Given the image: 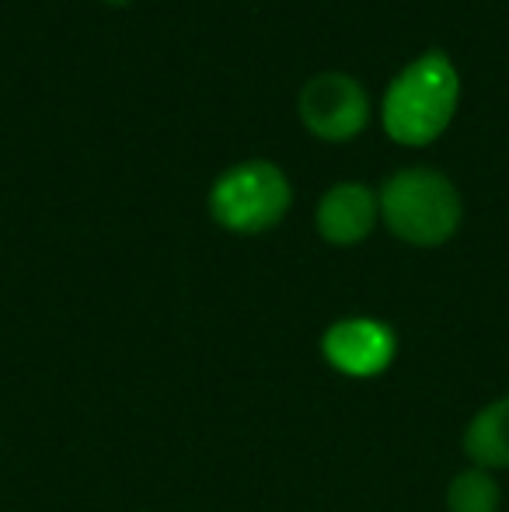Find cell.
<instances>
[{
  "label": "cell",
  "mask_w": 509,
  "mask_h": 512,
  "mask_svg": "<svg viewBox=\"0 0 509 512\" xmlns=\"http://www.w3.org/2000/svg\"><path fill=\"white\" fill-rule=\"evenodd\" d=\"M461 98V77L447 53L429 49L391 81L384 95V129L405 147L433 143L447 129Z\"/></svg>",
  "instance_id": "obj_1"
},
{
  "label": "cell",
  "mask_w": 509,
  "mask_h": 512,
  "mask_svg": "<svg viewBox=\"0 0 509 512\" xmlns=\"http://www.w3.org/2000/svg\"><path fill=\"white\" fill-rule=\"evenodd\" d=\"M381 216L394 237L419 248H436L461 223V196L454 182L433 168H405L384 182Z\"/></svg>",
  "instance_id": "obj_2"
},
{
  "label": "cell",
  "mask_w": 509,
  "mask_h": 512,
  "mask_svg": "<svg viewBox=\"0 0 509 512\" xmlns=\"http://www.w3.org/2000/svg\"><path fill=\"white\" fill-rule=\"evenodd\" d=\"M293 199L290 178L272 161H241L227 168L210 189V213L234 234H262L286 216Z\"/></svg>",
  "instance_id": "obj_3"
},
{
  "label": "cell",
  "mask_w": 509,
  "mask_h": 512,
  "mask_svg": "<svg viewBox=\"0 0 509 512\" xmlns=\"http://www.w3.org/2000/svg\"><path fill=\"white\" fill-rule=\"evenodd\" d=\"M300 119L321 140H353L370 119V98L356 77L342 70L314 74L300 88Z\"/></svg>",
  "instance_id": "obj_4"
},
{
  "label": "cell",
  "mask_w": 509,
  "mask_h": 512,
  "mask_svg": "<svg viewBox=\"0 0 509 512\" xmlns=\"http://www.w3.org/2000/svg\"><path fill=\"white\" fill-rule=\"evenodd\" d=\"M321 352H325L328 366L339 370L342 377L367 380L381 377L387 366L394 363L398 338L377 317H346V321H335L325 331Z\"/></svg>",
  "instance_id": "obj_5"
},
{
  "label": "cell",
  "mask_w": 509,
  "mask_h": 512,
  "mask_svg": "<svg viewBox=\"0 0 509 512\" xmlns=\"http://www.w3.org/2000/svg\"><path fill=\"white\" fill-rule=\"evenodd\" d=\"M381 203L363 182H339L318 203V234L328 244H360L374 230Z\"/></svg>",
  "instance_id": "obj_6"
},
{
  "label": "cell",
  "mask_w": 509,
  "mask_h": 512,
  "mask_svg": "<svg viewBox=\"0 0 509 512\" xmlns=\"http://www.w3.org/2000/svg\"><path fill=\"white\" fill-rule=\"evenodd\" d=\"M464 453L482 471L509 467V394L485 405L464 429Z\"/></svg>",
  "instance_id": "obj_7"
},
{
  "label": "cell",
  "mask_w": 509,
  "mask_h": 512,
  "mask_svg": "<svg viewBox=\"0 0 509 512\" xmlns=\"http://www.w3.org/2000/svg\"><path fill=\"white\" fill-rule=\"evenodd\" d=\"M503 488L492 478V471L468 467L447 488V512H499Z\"/></svg>",
  "instance_id": "obj_8"
},
{
  "label": "cell",
  "mask_w": 509,
  "mask_h": 512,
  "mask_svg": "<svg viewBox=\"0 0 509 512\" xmlns=\"http://www.w3.org/2000/svg\"><path fill=\"white\" fill-rule=\"evenodd\" d=\"M105 4H116L119 7V4H129V0H105Z\"/></svg>",
  "instance_id": "obj_9"
}]
</instances>
